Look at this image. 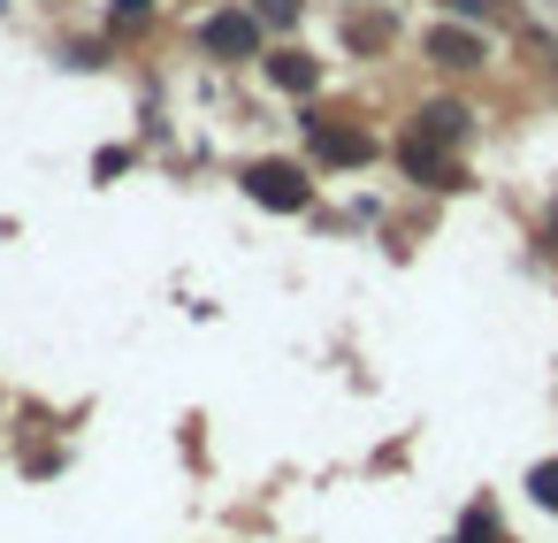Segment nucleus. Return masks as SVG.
Instances as JSON below:
<instances>
[{"label":"nucleus","mask_w":558,"mask_h":543,"mask_svg":"<svg viewBox=\"0 0 558 543\" xmlns=\"http://www.w3.org/2000/svg\"><path fill=\"white\" fill-rule=\"evenodd\" d=\"M428 55H444L451 70H466V62H474V39H466V32H436V39H428Z\"/></svg>","instance_id":"1"},{"label":"nucleus","mask_w":558,"mask_h":543,"mask_svg":"<svg viewBox=\"0 0 558 543\" xmlns=\"http://www.w3.org/2000/svg\"><path fill=\"white\" fill-rule=\"evenodd\" d=\"M207 47H222V55H230V47H253V24H245V16H222V24L207 32Z\"/></svg>","instance_id":"2"},{"label":"nucleus","mask_w":558,"mask_h":543,"mask_svg":"<svg viewBox=\"0 0 558 543\" xmlns=\"http://www.w3.org/2000/svg\"><path fill=\"white\" fill-rule=\"evenodd\" d=\"M535 497H543V505H558V467H543V474H535Z\"/></svg>","instance_id":"3"},{"label":"nucleus","mask_w":558,"mask_h":543,"mask_svg":"<svg viewBox=\"0 0 558 543\" xmlns=\"http://www.w3.org/2000/svg\"><path fill=\"white\" fill-rule=\"evenodd\" d=\"M451 9H459V16H489V9H497V0H451Z\"/></svg>","instance_id":"4"}]
</instances>
